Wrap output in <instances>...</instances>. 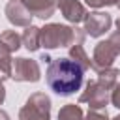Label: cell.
<instances>
[{
    "label": "cell",
    "instance_id": "cell-1",
    "mask_svg": "<svg viewBox=\"0 0 120 120\" xmlns=\"http://www.w3.org/2000/svg\"><path fill=\"white\" fill-rule=\"evenodd\" d=\"M45 81L49 88L58 96H71L77 90H81L84 81V69L75 64L69 56L66 58H52L51 64H47Z\"/></svg>",
    "mask_w": 120,
    "mask_h": 120
},
{
    "label": "cell",
    "instance_id": "cell-2",
    "mask_svg": "<svg viewBox=\"0 0 120 120\" xmlns=\"http://www.w3.org/2000/svg\"><path fill=\"white\" fill-rule=\"evenodd\" d=\"M86 32L77 26H66L60 22H49L39 28V43L45 49L71 47L75 43H84Z\"/></svg>",
    "mask_w": 120,
    "mask_h": 120
},
{
    "label": "cell",
    "instance_id": "cell-3",
    "mask_svg": "<svg viewBox=\"0 0 120 120\" xmlns=\"http://www.w3.org/2000/svg\"><path fill=\"white\" fill-rule=\"evenodd\" d=\"M51 98L45 92H34L19 111V120H51Z\"/></svg>",
    "mask_w": 120,
    "mask_h": 120
},
{
    "label": "cell",
    "instance_id": "cell-4",
    "mask_svg": "<svg viewBox=\"0 0 120 120\" xmlns=\"http://www.w3.org/2000/svg\"><path fill=\"white\" fill-rule=\"evenodd\" d=\"M109 99H111V90L101 86L98 81H88L82 94L79 96V103H88V107L96 111H103L109 105Z\"/></svg>",
    "mask_w": 120,
    "mask_h": 120
},
{
    "label": "cell",
    "instance_id": "cell-5",
    "mask_svg": "<svg viewBox=\"0 0 120 120\" xmlns=\"http://www.w3.org/2000/svg\"><path fill=\"white\" fill-rule=\"evenodd\" d=\"M41 77V71H39V64L32 58H15L13 60V73H11V79L17 81V82H38Z\"/></svg>",
    "mask_w": 120,
    "mask_h": 120
},
{
    "label": "cell",
    "instance_id": "cell-6",
    "mask_svg": "<svg viewBox=\"0 0 120 120\" xmlns=\"http://www.w3.org/2000/svg\"><path fill=\"white\" fill-rule=\"evenodd\" d=\"M82 22H84V28L82 30L90 38H101L112 26V19L105 11H90V13H86V17H84Z\"/></svg>",
    "mask_w": 120,
    "mask_h": 120
},
{
    "label": "cell",
    "instance_id": "cell-7",
    "mask_svg": "<svg viewBox=\"0 0 120 120\" xmlns=\"http://www.w3.org/2000/svg\"><path fill=\"white\" fill-rule=\"evenodd\" d=\"M116 56H118V52H116V49L111 45L109 39L98 41L96 47H94V54H92V69L99 71V69L111 68L112 62L116 60Z\"/></svg>",
    "mask_w": 120,
    "mask_h": 120
},
{
    "label": "cell",
    "instance_id": "cell-8",
    "mask_svg": "<svg viewBox=\"0 0 120 120\" xmlns=\"http://www.w3.org/2000/svg\"><path fill=\"white\" fill-rule=\"evenodd\" d=\"M4 13H6V19L13 24V26H30L32 24V15H30V11L19 2V0H9L8 4H6V9H4Z\"/></svg>",
    "mask_w": 120,
    "mask_h": 120
},
{
    "label": "cell",
    "instance_id": "cell-9",
    "mask_svg": "<svg viewBox=\"0 0 120 120\" xmlns=\"http://www.w3.org/2000/svg\"><path fill=\"white\" fill-rule=\"evenodd\" d=\"M56 8H60L62 15L66 21L77 24V22H82L84 17H86V8L79 2V0H56Z\"/></svg>",
    "mask_w": 120,
    "mask_h": 120
},
{
    "label": "cell",
    "instance_id": "cell-10",
    "mask_svg": "<svg viewBox=\"0 0 120 120\" xmlns=\"http://www.w3.org/2000/svg\"><path fill=\"white\" fill-rule=\"evenodd\" d=\"M32 17H39V19H49L54 15L56 9V0H19Z\"/></svg>",
    "mask_w": 120,
    "mask_h": 120
},
{
    "label": "cell",
    "instance_id": "cell-11",
    "mask_svg": "<svg viewBox=\"0 0 120 120\" xmlns=\"http://www.w3.org/2000/svg\"><path fill=\"white\" fill-rule=\"evenodd\" d=\"M101 86H105L107 90H112L114 84H118L120 81V69L118 68H105V69H99L98 71V79H96Z\"/></svg>",
    "mask_w": 120,
    "mask_h": 120
},
{
    "label": "cell",
    "instance_id": "cell-12",
    "mask_svg": "<svg viewBox=\"0 0 120 120\" xmlns=\"http://www.w3.org/2000/svg\"><path fill=\"white\" fill-rule=\"evenodd\" d=\"M11 73H13V58H11V52L0 41V81L4 82L6 79H11Z\"/></svg>",
    "mask_w": 120,
    "mask_h": 120
},
{
    "label": "cell",
    "instance_id": "cell-13",
    "mask_svg": "<svg viewBox=\"0 0 120 120\" xmlns=\"http://www.w3.org/2000/svg\"><path fill=\"white\" fill-rule=\"evenodd\" d=\"M21 41H22V45H24L30 52L38 51V49L41 47V43H39V28L34 26V24L26 26V30H24L22 36H21Z\"/></svg>",
    "mask_w": 120,
    "mask_h": 120
},
{
    "label": "cell",
    "instance_id": "cell-14",
    "mask_svg": "<svg viewBox=\"0 0 120 120\" xmlns=\"http://www.w3.org/2000/svg\"><path fill=\"white\" fill-rule=\"evenodd\" d=\"M69 58H71L75 64H79L84 71H88V69L92 68V60H90V56L86 54L82 43H75V45L69 47Z\"/></svg>",
    "mask_w": 120,
    "mask_h": 120
},
{
    "label": "cell",
    "instance_id": "cell-15",
    "mask_svg": "<svg viewBox=\"0 0 120 120\" xmlns=\"http://www.w3.org/2000/svg\"><path fill=\"white\" fill-rule=\"evenodd\" d=\"M0 41L6 45V49H8L9 52H15V51H19V47L22 45V41H21V36H19L15 30H4V32L0 34Z\"/></svg>",
    "mask_w": 120,
    "mask_h": 120
},
{
    "label": "cell",
    "instance_id": "cell-16",
    "mask_svg": "<svg viewBox=\"0 0 120 120\" xmlns=\"http://www.w3.org/2000/svg\"><path fill=\"white\" fill-rule=\"evenodd\" d=\"M82 109L75 103H68L58 111V120H82Z\"/></svg>",
    "mask_w": 120,
    "mask_h": 120
},
{
    "label": "cell",
    "instance_id": "cell-17",
    "mask_svg": "<svg viewBox=\"0 0 120 120\" xmlns=\"http://www.w3.org/2000/svg\"><path fill=\"white\" fill-rule=\"evenodd\" d=\"M82 120H111V118H109V114H107V111H105V109H103V111L90 109V111H88V114H86Z\"/></svg>",
    "mask_w": 120,
    "mask_h": 120
},
{
    "label": "cell",
    "instance_id": "cell-18",
    "mask_svg": "<svg viewBox=\"0 0 120 120\" xmlns=\"http://www.w3.org/2000/svg\"><path fill=\"white\" fill-rule=\"evenodd\" d=\"M90 8H96V9H99V8H107V6H114L116 4V0H84Z\"/></svg>",
    "mask_w": 120,
    "mask_h": 120
},
{
    "label": "cell",
    "instance_id": "cell-19",
    "mask_svg": "<svg viewBox=\"0 0 120 120\" xmlns=\"http://www.w3.org/2000/svg\"><path fill=\"white\" fill-rule=\"evenodd\" d=\"M116 109H120V82L114 84V88L111 90V99H109Z\"/></svg>",
    "mask_w": 120,
    "mask_h": 120
},
{
    "label": "cell",
    "instance_id": "cell-20",
    "mask_svg": "<svg viewBox=\"0 0 120 120\" xmlns=\"http://www.w3.org/2000/svg\"><path fill=\"white\" fill-rule=\"evenodd\" d=\"M109 41H111V45L116 49V52L120 54V30H118V28H116V30L109 36Z\"/></svg>",
    "mask_w": 120,
    "mask_h": 120
},
{
    "label": "cell",
    "instance_id": "cell-21",
    "mask_svg": "<svg viewBox=\"0 0 120 120\" xmlns=\"http://www.w3.org/2000/svg\"><path fill=\"white\" fill-rule=\"evenodd\" d=\"M4 99H6V88H4V84H2V81H0V105L4 103Z\"/></svg>",
    "mask_w": 120,
    "mask_h": 120
},
{
    "label": "cell",
    "instance_id": "cell-22",
    "mask_svg": "<svg viewBox=\"0 0 120 120\" xmlns=\"http://www.w3.org/2000/svg\"><path fill=\"white\" fill-rule=\"evenodd\" d=\"M39 60H41V62H43V64H51V60H52V58H51V56H49V54H47V52H43V54H41V58H39Z\"/></svg>",
    "mask_w": 120,
    "mask_h": 120
},
{
    "label": "cell",
    "instance_id": "cell-23",
    "mask_svg": "<svg viewBox=\"0 0 120 120\" xmlns=\"http://www.w3.org/2000/svg\"><path fill=\"white\" fill-rule=\"evenodd\" d=\"M0 120H9V114L6 111H2V109H0Z\"/></svg>",
    "mask_w": 120,
    "mask_h": 120
},
{
    "label": "cell",
    "instance_id": "cell-24",
    "mask_svg": "<svg viewBox=\"0 0 120 120\" xmlns=\"http://www.w3.org/2000/svg\"><path fill=\"white\" fill-rule=\"evenodd\" d=\"M116 28H118V30H120V17H118V19H116Z\"/></svg>",
    "mask_w": 120,
    "mask_h": 120
},
{
    "label": "cell",
    "instance_id": "cell-25",
    "mask_svg": "<svg viewBox=\"0 0 120 120\" xmlns=\"http://www.w3.org/2000/svg\"><path fill=\"white\" fill-rule=\"evenodd\" d=\"M114 6H116V8L120 9V0H116V4H114Z\"/></svg>",
    "mask_w": 120,
    "mask_h": 120
},
{
    "label": "cell",
    "instance_id": "cell-26",
    "mask_svg": "<svg viewBox=\"0 0 120 120\" xmlns=\"http://www.w3.org/2000/svg\"><path fill=\"white\" fill-rule=\"evenodd\" d=\"M111 120H120V114H116L114 118H111Z\"/></svg>",
    "mask_w": 120,
    "mask_h": 120
}]
</instances>
